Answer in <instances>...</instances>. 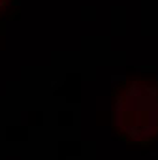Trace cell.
Here are the masks:
<instances>
[{
  "instance_id": "cell-1",
  "label": "cell",
  "mask_w": 158,
  "mask_h": 160,
  "mask_svg": "<svg viewBox=\"0 0 158 160\" xmlns=\"http://www.w3.org/2000/svg\"><path fill=\"white\" fill-rule=\"evenodd\" d=\"M113 134L130 147L158 141V79L126 77L111 94Z\"/></svg>"
},
{
  "instance_id": "cell-2",
  "label": "cell",
  "mask_w": 158,
  "mask_h": 160,
  "mask_svg": "<svg viewBox=\"0 0 158 160\" xmlns=\"http://www.w3.org/2000/svg\"><path fill=\"white\" fill-rule=\"evenodd\" d=\"M17 0H0V19L2 17H10V12L15 10Z\"/></svg>"
}]
</instances>
